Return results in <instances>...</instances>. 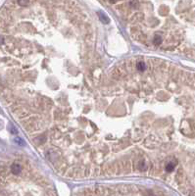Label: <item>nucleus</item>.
I'll return each instance as SVG.
<instances>
[{
	"label": "nucleus",
	"mask_w": 195,
	"mask_h": 196,
	"mask_svg": "<svg viewBox=\"0 0 195 196\" xmlns=\"http://www.w3.org/2000/svg\"><path fill=\"white\" fill-rule=\"evenodd\" d=\"M10 171L12 173H14V175H19V173H21L22 171H23V168H22V166L20 164L14 163L12 166H11Z\"/></svg>",
	"instance_id": "nucleus-1"
},
{
	"label": "nucleus",
	"mask_w": 195,
	"mask_h": 196,
	"mask_svg": "<svg viewBox=\"0 0 195 196\" xmlns=\"http://www.w3.org/2000/svg\"><path fill=\"white\" fill-rule=\"evenodd\" d=\"M176 162L175 161H171L169 162V163H167L166 164V171L168 172V173H172V171L175 170V168H176Z\"/></svg>",
	"instance_id": "nucleus-2"
},
{
	"label": "nucleus",
	"mask_w": 195,
	"mask_h": 196,
	"mask_svg": "<svg viewBox=\"0 0 195 196\" xmlns=\"http://www.w3.org/2000/svg\"><path fill=\"white\" fill-rule=\"evenodd\" d=\"M136 70L138 72H144L146 70V64L142 62V61H139V62H137V64H136Z\"/></svg>",
	"instance_id": "nucleus-3"
},
{
	"label": "nucleus",
	"mask_w": 195,
	"mask_h": 196,
	"mask_svg": "<svg viewBox=\"0 0 195 196\" xmlns=\"http://www.w3.org/2000/svg\"><path fill=\"white\" fill-rule=\"evenodd\" d=\"M163 42V38H162V36L161 35H156L155 36H154V38H153V43H154V45H160L161 43Z\"/></svg>",
	"instance_id": "nucleus-4"
},
{
	"label": "nucleus",
	"mask_w": 195,
	"mask_h": 196,
	"mask_svg": "<svg viewBox=\"0 0 195 196\" xmlns=\"http://www.w3.org/2000/svg\"><path fill=\"white\" fill-rule=\"evenodd\" d=\"M117 1H118V0H110V2H112V3H115Z\"/></svg>",
	"instance_id": "nucleus-5"
}]
</instances>
